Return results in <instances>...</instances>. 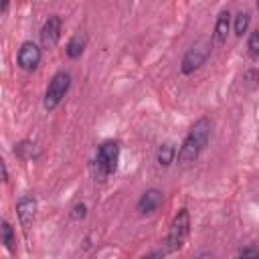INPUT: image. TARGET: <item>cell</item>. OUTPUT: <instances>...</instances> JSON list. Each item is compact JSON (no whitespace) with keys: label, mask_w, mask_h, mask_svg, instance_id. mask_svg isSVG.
<instances>
[{"label":"cell","mask_w":259,"mask_h":259,"mask_svg":"<svg viewBox=\"0 0 259 259\" xmlns=\"http://www.w3.org/2000/svg\"><path fill=\"white\" fill-rule=\"evenodd\" d=\"M208 138H210V119L208 117H200L188 132V136L184 138L180 150H178V162L180 164H192L200 152L206 148L208 144Z\"/></svg>","instance_id":"cell-1"},{"label":"cell","mask_w":259,"mask_h":259,"mask_svg":"<svg viewBox=\"0 0 259 259\" xmlns=\"http://www.w3.org/2000/svg\"><path fill=\"white\" fill-rule=\"evenodd\" d=\"M117 160H119V144L113 142V140H107L99 146L97 150V156H95V162H93V168H95V176L99 180H105L117 166Z\"/></svg>","instance_id":"cell-2"},{"label":"cell","mask_w":259,"mask_h":259,"mask_svg":"<svg viewBox=\"0 0 259 259\" xmlns=\"http://www.w3.org/2000/svg\"><path fill=\"white\" fill-rule=\"evenodd\" d=\"M188 231H190V217H188V210H186V208H180L178 214L174 217L172 225H170V233H168V237H166V249H164V251L170 253V251L180 249L182 243H184V239H186V235H188Z\"/></svg>","instance_id":"cell-3"},{"label":"cell","mask_w":259,"mask_h":259,"mask_svg":"<svg viewBox=\"0 0 259 259\" xmlns=\"http://www.w3.org/2000/svg\"><path fill=\"white\" fill-rule=\"evenodd\" d=\"M208 55H210V42H208V40H198V42L192 45V47L186 51V55L182 57L180 71H182L184 75L194 73L198 67L204 65V61L208 59Z\"/></svg>","instance_id":"cell-4"},{"label":"cell","mask_w":259,"mask_h":259,"mask_svg":"<svg viewBox=\"0 0 259 259\" xmlns=\"http://www.w3.org/2000/svg\"><path fill=\"white\" fill-rule=\"evenodd\" d=\"M69 85H71V75L69 73H65V71H59L53 79H51V83H49V89H47V93H45V107L51 111V109H55L59 103H61V99L67 95V91H69Z\"/></svg>","instance_id":"cell-5"},{"label":"cell","mask_w":259,"mask_h":259,"mask_svg":"<svg viewBox=\"0 0 259 259\" xmlns=\"http://www.w3.org/2000/svg\"><path fill=\"white\" fill-rule=\"evenodd\" d=\"M16 61H18V67H20V69L32 71V69H36V65L40 63V49H38L32 40H26V42L20 45Z\"/></svg>","instance_id":"cell-6"},{"label":"cell","mask_w":259,"mask_h":259,"mask_svg":"<svg viewBox=\"0 0 259 259\" xmlns=\"http://www.w3.org/2000/svg\"><path fill=\"white\" fill-rule=\"evenodd\" d=\"M61 38V18L57 14L49 16L47 22L42 24V30H40V40H42V47L45 49H51L59 42Z\"/></svg>","instance_id":"cell-7"},{"label":"cell","mask_w":259,"mask_h":259,"mask_svg":"<svg viewBox=\"0 0 259 259\" xmlns=\"http://www.w3.org/2000/svg\"><path fill=\"white\" fill-rule=\"evenodd\" d=\"M162 200H164L162 192L156 190V188H150V190H146L140 196V200H138V212L140 214H152V212H156L162 206Z\"/></svg>","instance_id":"cell-8"},{"label":"cell","mask_w":259,"mask_h":259,"mask_svg":"<svg viewBox=\"0 0 259 259\" xmlns=\"http://www.w3.org/2000/svg\"><path fill=\"white\" fill-rule=\"evenodd\" d=\"M34 212H36V198L34 196H22L16 202V214H18V221L24 229L30 227V223L34 219Z\"/></svg>","instance_id":"cell-9"},{"label":"cell","mask_w":259,"mask_h":259,"mask_svg":"<svg viewBox=\"0 0 259 259\" xmlns=\"http://www.w3.org/2000/svg\"><path fill=\"white\" fill-rule=\"evenodd\" d=\"M229 26H231V14H229V10H221V14L217 16V22H214V30H212L214 45H223L227 40Z\"/></svg>","instance_id":"cell-10"},{"label":"cell","mask_w":259,"mask_h":259,"mask_svg":"<svg viewBox=\"0 0 259 259\" xmlns=\"http://www.w3.org/2000/svg\"><path fill=\"white\" fill-rule=\"evenodd\" d=\"M174 158H176V148H174L172 144H162V146L158 148L156 160H158L160 166H170V164L174 162Z\"/></svg>","instance_id":"cell-11"},{"label":"cell","mask_w":259,"mask_h":259,"mask_svg":"<svg viewBox=\"0 0 259 259\" xmlns=\"http://www.w3.org/2000/svg\"><path fill=\"white\" fill-rule=\"evenodd\" d=\"M83 49H85V36L75 34V36L69 40V45H67V55H69L71 59H77V57H81Z\"/></svg>","instance_id":"cell-12"},{"label":"cell","mask_w":259,"mask_h":259,"mask_svg":"<svg viewBox=\"0 0 259 259\" xmlns=\"http://www.w3.org/2000/svg\"><path fill=\"white\" fill-rule=\"evenodd\" d=\"M2 241H4V245H6V249L10 251V253H14V249H16V241H14V231H12V227H10V223L8 221H2Z\"/></svg>","instance_id":"cell-13"},{"label":"cell","mask_w":259,"mask_h":259,"mask_svg":"<svg viewBox=\"0 0 259 259\" xmlns=\"http://www.w3.org/2000/svg\"><path fill=\"white\" fill-rule=\"evenodd\" d=\"M247 26H249V14L247 12H239L235 16V34L237 36H243V32L247 30Z\"/></svg>","instance_id":"cell-14"},{"label":"cell","mask_w":259,"mask_h":259,"mask_svg":"<svg viewBox=\"0 0 259 259\" xmlns=\"http://www.w3.org/2000/svg\"><path fill=\"white\" fill-rule=\"evenodd\" d=\"M247 49H249L251 59H259V28L255 32H251L249 42H247Z\"/></svg>","instance_id":"cell-15"},{"label":"cell","mask_w":259,"mask_h":259,"mask_svg":"<svg viewBox=\"0 0 259 259\" xmlns=\"http://www.w3.org/2000/svg\"><path fill=\"white\" fill-rule=\"evenodd\" d=\"M239 257H251V259H259V249H253V247H245L239 251Z\"/></svg>","instance_id":"cell-16"},{"label":"cell","mask_w":259,"mask_h":259,"mask_svg":"<svg viewBox=\"0 0 259 259\" xmlns=\"http://www.w3.org/2000/svg\"><path fill=\"white\" fill-rule=\"evenodd\" d=\"M85 210H87V208H85V204H83V202H81V204H75V208H73L71 217H73V219H83V217L87 214Z\"/></svg>","instance_id":"cell-17"},{"label":"cell","mask_w":259,"mask_h":259,"mask_svg":"<svg viewBox=\"0 0 259 259\" xmlns=\"http://www.w3.org/2000/svg\"><path fill=\"white\" fill-rule=\"evenodd\" d=\"M8 2H10V0H2V14H6V10H8Z\"/></svg>","instance_id":"cell-18"},{"label":"cell","mask_w":259,"mask_h":259,"mask_svg":"<svg viewBox=\"0 0 259 259\" xmlns=\"http://www.w3.org/2000/svg\"><path fill=\"white\" fill-rule=\"evenodd\" d=\"M257 6H259V0H257Z\"/></svg>","instance_id":"cell-19"}]
</instances>
